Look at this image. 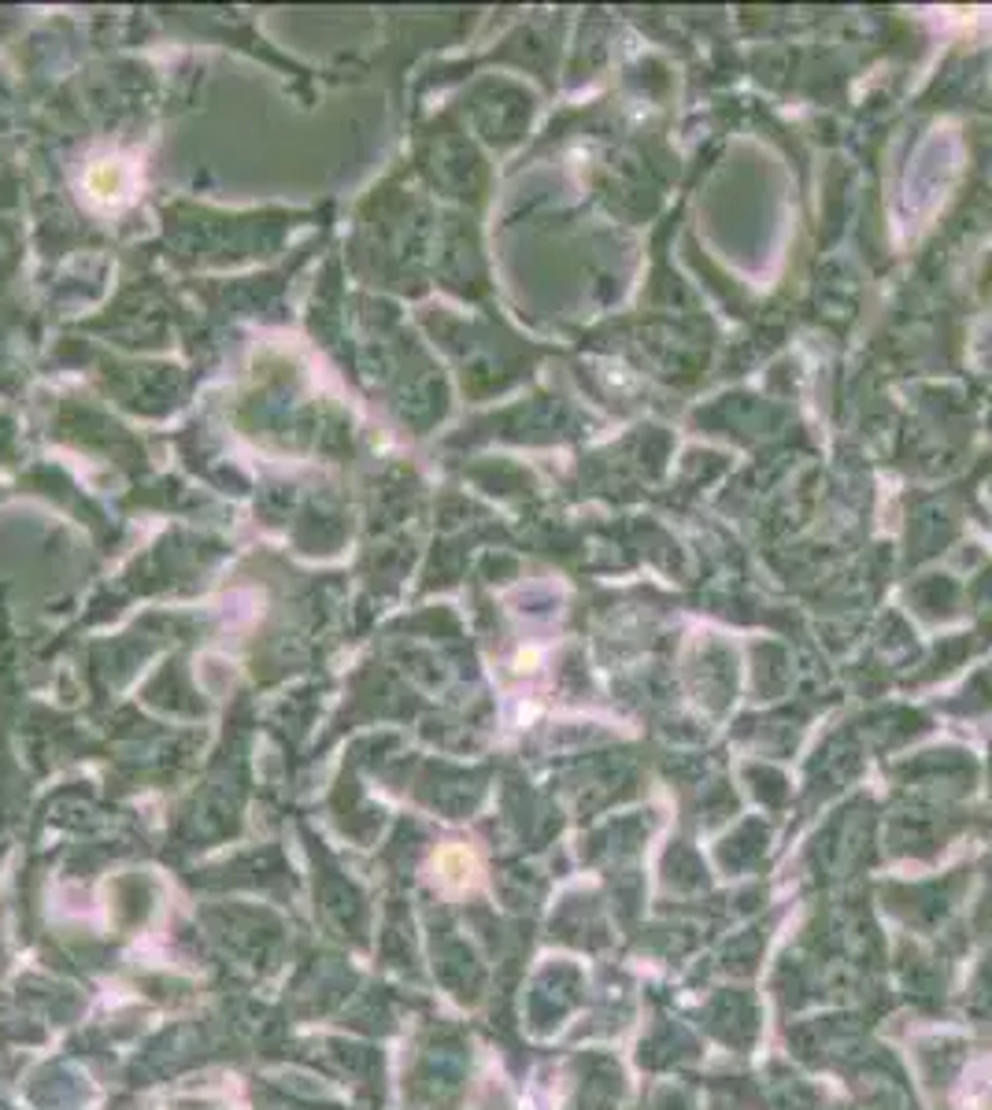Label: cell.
I'll return each instance as SVG.
<instances>
[{
	"instance_id": "cell-1",
	"label": "cell",
	"mask_w": 992,
	"mask_h": 1110,
	"mask_svg": "<svg viewBox=\"0 0 992 1110\" xmlns=\"http://www.w3.org/2000/svg\"><path fill=\"white\" fill-rule=\"evenodd\" d=\"M82 186H86V197L89 200L116 208V204H122V200H130L133 167L122 163V160H97V163H89Z\"/></svg>"
},
{
	"instance_id": "cell-2",
	"label": "cell",
	"mask_w": 992,
	"mask_h": 1110,
	"mask_svg": "<svg viewBox=\"0 0 992 1110\" xmlns=\"http://www.w3.org/2000/svg\"><path fill=\"white\" fill-rule=\"evenodd\" d=\"M474 878H478V862L467 848L449 844V848H441L438 856H433V881H438L444 892L471 889Z\"/></svg>"
},
{
	"instance_id": "cell-3",
	"label": "cell",
	"mask_w": 992,
	"mask_h": 1110,
	"mask_svg": "<svg viewBox=\"0 0 992 1110\" xmlns=\"http://www.w3.org/2000/svg\"><path fill=\"white\" fill-rule=\"evenodd\" d=\"M955 1107L960 1110H992V1056L971 1062L955 1084Z\"/></svg>"
}]
</instances>
